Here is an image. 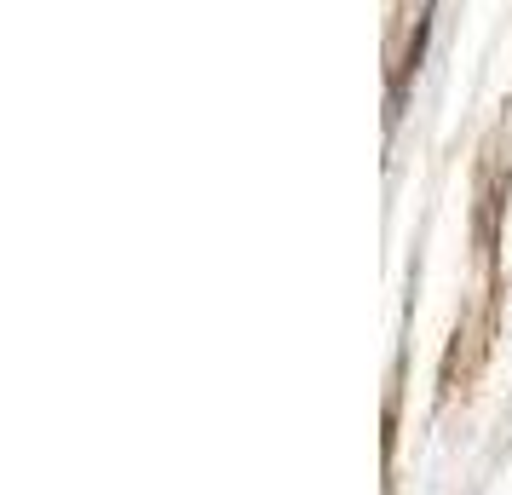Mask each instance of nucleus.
I'll return each instance as SVG.
<instances>
[]
</instances>
